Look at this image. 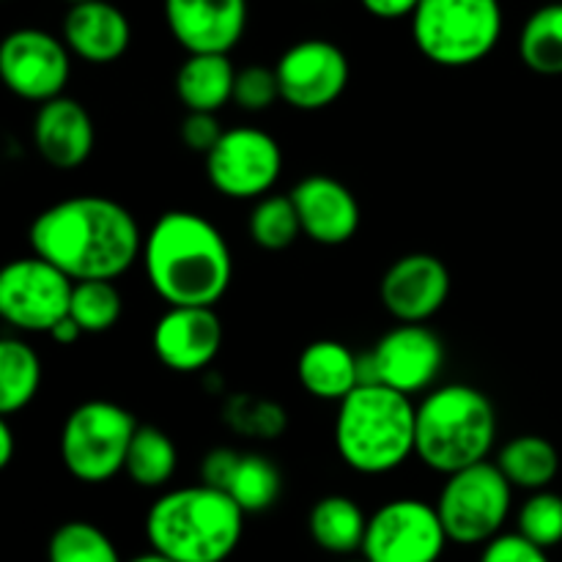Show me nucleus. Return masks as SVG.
<instances>
[{"instance_id": "nucleus-1", "label": "nucleus", "mask_w": 562, "mask_h": 562, "mask_svg": "<svg viewBox=\"0 0 562 562\" xmlns=\"http://www.w3.org/2000/svg\"><path fill=\"white\" fill-rule=\"evenodd\" d=\"M33 256L58 267L75 283L110 280L140 261L143 239L130 209L104 195H75L36 214L27 231Z\"/></svg>"}, {"instance_id": "nucleus-2", "label": "nucleus", "mask_w": 562, "mask_h": 562, "mask_svg": "<svg viewBox=\"0 0 562 562\" xmlns=\"http://www.w3.org/2000/svg\"><path fill=\"white\" fill-rule=\"evenodd\" d=\"M148 285L168 307H214L234 280L223 231L195 212H165L148 228L140 252Z\"/></svg>"}, {"instance_id": "nucleus-3", "label": "nucleus", "mask_w": 562, "mask_h": 562, "mask_svg": "<svg viewBox=\"0 0 562 562\" xmlns=\"http://www.w3.org/2000/svg\"><path fill=\"white\" fill-rule=\"evenodd\" d=\"M245 536V510L220 488L198 483L165 492L146 514L151 552L176 562H225Z\"/></svg>"}, {"instance_id": "nucleus-4", "label": "nucleus", "mask_w": 562, "mask_h": 562, "mask_svg": "<svg viewBox=\"0 0 562 562\" xmlns=\"http://www.w3.org/2000/svg\"><path fill=\"white\" fill-rule=\"evenodd\" d=\"M417 406L382 384H360L338 404L335 450L360 475H387L415 456Z\"/></svg>"}, {"instance_id": "nucleus-5", "label": "nucleus", "mask_w": 562, "mask_h": 562, "mask_svg": "<svg viewBox=\"0 0 562 562\" xmlns=\"http://www.w3.org/2000/svg\"><path fill=\"white\" fill-rule=\"evenodd\" d=\"M497 442V409L472 384H439L417 404L415 456L439 475L488 461Z\"/></svg>"}, {"instance_id": "nucleus-6", "label": "nucleus", "mask_w": 562, "mask_h": 562, "mask_svg": "<svg viewBox=\"0 0 562 562\" xmlns=\"http://www.w3.org/2000/svg\"><path fill=\"white\" fill-rule=\"evenodd\" d=\"M503 36L499 0H420L412 38L431 64L464 69L481 64Z\"/></svg>"}, {"instance_id": "nucleus-7", "label": "nucleus", "mask_w": 562, "mask_h": 562, "mask_svg": "<svg viewBox=\"0 0 562 562\" xmlns=\"http://www.w3.org/2000/svg\"><path fill=\"white\" fill-rule=\"evenodd\" d=\"M140 423L113 401H86L60 428V461L75 481L102 486L124 472Z\"/></svg>"}, {"instance_id": "nucleus-8", "label": "nucleus", "mask_w": 562, "mask_h": 562, "mask_svg": "<svg viewBox=\"0 0 562 562\" xmlns=\"http://www.w3.org/2000/svg\"><path fill=\"white\" fill-rule=\"evenodd\" d=\"M514 508V486L494 461L448 475L439 492L437 510L450 543L486 547L497 536Z\"/></svg>"}, {"instance_id": "nucleus-9", "label": "nucleus", "mask_w": 562, "mask_h": 562, "mask_svg": "<svg viewBox=\"0 0 562 562\" xmlns=\"http://www.w3.org/2000/svg\"><path fill=\"white\" fill-rule=\"evenodd\" d=\"M442 368L445 344L426 324H398L360 355L362 384H382L409 398L431 393Z\"/></svg>"}, {"instance_id": "nucleus-10", "label": "nucleus", "mask_w": 562, "mask_h": 562, "mask_svg": "<svg viewBox=\"0 0 562 562\" xmlns=\"http://www.w3.org/2000/svg\"><path fill=\"white\" fill-rule=\"evenodd\" d=\"M75 280L38 256L14 258L0 272V316L20 333H53L71 311Z\"/></svg>"}, {"instance_id": "nucleus-11", "label": "nucleus", "mask_w": 562, "mask_h": 562, "mask_svg": "<svg viewBox=\"0 0 562 562\" xmlns=\"http://www.w3.org/2000/svg\"><path fill=\"white\" fill-rule=\"evenodd\" d=\"M448 532L437 505L426 499H390L368 516L362 560L368 562H439L448 549Z\"/></svg>"}, {"instance_id": "nucleus-12", "label": "nucleus", "mask_w": 562, "mask_h": 562, "mask_svg": "<svg viewBox=\"0 0 562 562\" xmlns=\"http://www.w3.org/2000/svg\"><path fill=\"white\" fill-rule=\"evenodd\" d=\"M283 173V151L258 126H231L206 157V176L231 201H261Z\"/></svg>"}, {"instance_id": "nucleus-13", "label": "nucleus", "mask_w": 562, "mask_h": 562, "mask_svg": "<svg viewBox=\"0 0 562 562\" xmlns=\"http://www.w3.org/2000/svg\"><path fill=\"white\" fill-rule=\"evenodd\" d=\"M0 77L25 102H53L64 97L71 77V53L64 38L38 27L11 31L0 44Z\"/></svg>"}, {"instance_id": "nucleus-14", "label": "nucleus", "mask_w": 562, "mask_h": 562, "mask_svg": "<svg viewBox=\"0 0 562 562\" xmlns=\"http://www.w3.org/2000/svg\"><path fill=\"white\" fill-rule=\"evenodd\" d=\"M280 99L302 113H316L340 99L349 86V58L327 38H302L274 64Z\"/></svg>"}, {"instance_id": "nucleus-15", "label": "nucleus", "mask_w": 562, "mask_h": 562, "mask_svg": "<svg viewBox=\"0 0 562 562\" xmlns=\"http://www.w3.org/2000/svg\"><path fill=\"white\" fill-rule=\"evenodd\" d=\"M382 305L398 324H426L450 296V272L431 252H409L390 263L382 278Z\"/></svg>"}, {"instance_id": "nucleus-16", "label": "nucleus", "mask_w": 562, "mask_h": 562, "mask_svg": "<svg viewBox=\"0 0 562 562\" xmlns=\"http://www.w3.org/2000/svg\"><path fill=\"white\" fill-rule=\"evenodd\" d=\"M223 322L214 307H168L154 324L157 360L176 373H198L223 349Z\"/></svg>"}, {"instance_id": "nucleus-17", "label": "nucleus", "mask_w": 562, "mask_h": 562, "mask_svg": "<svg viewBox=\"0 0 562 562\" xmlns=\"http://www.w3.org/2000/svg\"><path fill=\"white\" fill-rule=\"evenodd\" d=\"M168 31L190 55H228L247 27V0H165Z\"/></svg>"}, {"instance_id": "nucleus-18", "label": "nucleus", "mask_w": 562, "mask_h": 562, "mask_svg": "<svg viewBox=\"0 0 562 562\" xmlns=\"http://www.w3.org/2000/svg\"><path fill=\"white\" fill-rule=\"evenodd\" d=\"M300 214L302 234L324 247H340L360 231V203L344 181L333 176H305L289 192Z\"/></svg>"}, {"instance_id": "nucleus-19", "label": "nucleus", "mask_w": 562, "mask_h": 562, "mask_svg": "<svg viewBox=\"0 0 562 562\" xmlns=\"http://www.w3.org/2000/svg\"><path fill=\"white\" fill-rule=\"evenodd\" d=\"M201 483L228 494L247 514H263L283 492L280 470L261 453H239L234 448L209 450L201 464Z\"/></svg>"}, {"instance_id": "nucleus-20", "label": "nucleus", "mask_w": 562, "mask_h": 562, "mask_svg": "<svg viewBox=\"0 0 562 562\" xmlns=\"http://www.w3.org/2000/svg\"><path fill=\"white\" fill-rule=\"evenodd\" d=\"M93 119L77 99L58 97L38 104L33 119V146L38 157L58 170L80 168L93 151Z\"/></svg>"}, {"instance_id": "nucleus-21", "label": "nucleus", "mask_w": 562, "mask_h": 562, "mask_svg": "<svg viewBox=\"0 0 562 562\" xmlns=\"http://www.w3.org/2000/svg\"><path fill=\"white\" fill-rule=\"evenodd\" d=\"M132 25L119 5L88 0L69 5L64 16V44L88 64H113L130 49Z\"/></svg>"}, {"instance_id": "nucleus-22", "label": "nucleus", "mask_w": 562, "mask_h": 562, "mask_svg": "<svg viewBox=\"0 0 562 562\" xmlns=\"http://www.w3.org/2000/svg\"><path fill=\"white\" fill-rule=\"evenodd\" d=\"M296 379L313 398L340 404L362 384L360 355L340 340H313L296 360Z\"/></svg>"}, {"instance_id": "nucleus-23", "label": "nucleus", "mask_w": 562, "mask_h": 562, "mask_svg": "<svg viewBox=\"0 0 562 562\" xmlns=\"http://www.w3.org/2000/svg\"><path fill=\"white\" fill-rule=\"evenodd\" d=\"M236 69L228 55H187L176 71V97L187 113H214L234 102Z\"/></svg>"}, {"instance_id": "nucleus-24", "label": "nucleus", "mask_w": 562, "mask_h": 562, "mask_svg": "<svg viewBox=\"0 0 562 562\" xmlns=\"http://www.w3.org/2000/svg\"><path fill=\"white\" fill-rule=\"evenodd\" d=\"M307 532L322 552L349 558L366 543L368 516L360 505L346 494H327L316 499L307 514Z\"/></svg>"}, {"instance_id": "nucleus-25", "label": "nucleus", "mask_w": 562, "mask_h": 562, "mask_svg": "<svg viewBox=\"0 0 562 562\" xmlns=\"http://www.w3.org/2000/svg\"><path fill=\"white\" fill-rule=\"evenodd\" d=\"M508 483L519 492H547L560 472V453L549 439L538 434H521V437L508 439L497 450V461Z\"/></svg>"}, {"instance_id": "nucleus-26", "label": "nucleus", "mask_w": 562, "mask_h": 562, "mask_svg": "<svg viewBox=\"0 0 562 562\" xmlns=\"http://www.w3.org/2000/svg\"><path fill=\"white\" fill-rule=\"evenodd\" d=\"M42 387V360L22 338L0 340V415L14 417Z\"/></svg>"}, {"instance_id": "nucleus-27", "label": "nucleus", "mask_w": 562, "mask_h": 562, "mask_svg": "<svg viewBox=\"0 0 562 562\" xmlns=\"http://www.w3.org/2000/svg\"><path fill=\"white\" fill-rule=\"evenodd\" d=\"M519 58L543 77L562 75V0L532 11L519 33Z\"/></svg>"}, {"instance_id": "nucleus-28", "label": "nucleus", "mask_w": 562, "mask_h": 562, "mask_svg": "<svg viewBox=\"0 0 562 562\" xmlns=\"http://www.w3.org/2000/svg\"><path fill=\"white\" fill-rule=\"evenodd\" d=\"M176 467H179V450L173 439L154 426L137 428L124 467L130 481L140 488H162L176 475Z\"/></svg>"}, {"instance_id": "nucleus-29", "label": "nucleus", "mask_w": 562, "mask_h": 562, "mask_svg": "<svg viewBox=\"0 0 562 562\" xmlns=\"http://www.w3.org/2000/svg\"><path fill=\"white\" fill-rule=\"evenodd\" d=\"M247 231L261 250L280 252L294 245L302 236V223L291 195H267L256 201L247 220Z\"/></svg>"}, {"instance_id": "nucleus-30", "label": "nucleus", "mask_w": 562, "mask_h": 562, "mask_svg": "<svg viewBox=\"0 0 562 562\" xmlns=\"http://www.w3.org/2000/svg\"><path fill=\"white\" fill-rule=\"evenodd\" d=\"M47 562H121L113 538L91 521H66L53 532Z\"/></svg>"}, {"instance_id": "nucleus-31", "label": "nucleus", "mask_w": 562, "mask_h": 562, "mask_svg": "<svg viewBox=\"0 0 562 562\" xmlns=\"http://www.w3.org/2000/svg\"><path fill=\"white\" fill-rule=\"evenodd\" d=\"M121 307L124 302L110 280H82L71 291L69 316L86 335H102L119 324Z\"/></svg>"}, {"instance_id": "nucleus-32", "label": "nucleus", "mask_w": 562, "mask_h": 562, "mask_svg": "<svg viewBox=\"0 0 562 562\" xmlns=\"http://www.w3.org/2000/svg\"><path fill=\"white\" fill-rule=\"evenodd\" d=\"M516 532L541 549L562 543V497L554 492H536L521 503L516 514Z\"/></svg>"}, {"instance_id": "nucleus-33", "label": "nucleus", "mask_w": 562, "mask_h": 562, "mask_svg": "<svg viewBox=\"0 0 562 562\" xmlns=\"http://www.w3.org/2000/svg\"><path fill=\"white\" fill-rule=\"evenodd\" d=\"M280 99V82L274 66L252 64L236 71L234 82V104H239L247 113H261L269 110Z\"/></svg>"}, {"instance_id": "nucleus-34", "label": "nucleus", "mask_w": 562, "mask_h": 562, "mask_svg": "<svg viewBox=\"0 0 562 562\" xmlns=\"http://www.w3.org/2000/svg\"><path fill=\"white\" fill-rule=\"evenodd\" d=\"M477 562H552L547 549L536 547L519 532H503L483 547Z\"/></svg>"}, {"instance_id": "nucleus-35", "label": "nucleus", "mask_w": 562, "mask_h": 562, "mask_svg": "<svg viewBox=\"0 0 562 562\" xmlns=\"http://www.w3.org/2000/svg\"><path fill=\"white\" fill-rule=\"evenodd\" d=\"M223 135L225 130L214 113H187V119L181 121V143L190 151L203 154V157L212 154V148L217 146Z\"/></svg>"}, {"instance_id": "nucleus-36", "label": "nucleus", "mask_w": 562, "mask_h": 562, "mask_svg": "<svg viewBox=\"0 0 562 562\" xmlns=\"http://www.w3.org/2000/svg\"><path fill=\"white\" fill-rule=\"evenodd\" d=\"M234 406H239V428L250 434H263V437L272 439L274 434H280L285 417L283 412L274 404H258V401H234Z\"/></svg>"}, {"instance_id": "nucleus-37", "label": "nucleus", "mask_w": 562, "mask_h": 562, "mask_svg": "<svg viewBox=\"0 0 562 562\" xmlns=\"http://www.w3.org/2000/svg\"><path fill=\"white\" fill-rule=\"evenodd\" d=\"M360 3L368 14L379 20H404V16H415L420 0H360Z\"/></svg>"}, {"instance_id": "nucleus-38", "label": "nucleus", "mask_w": 562, "mask_h": 562, "mask_svg": "<svg viewBox=\"0 0 562 562\" xmlns=\"http://www.w3.org/2000/svg\"><path fill=\"white\" fill-rule=\"evenodd\" d=\"M82 335H86V333H82V329L77 327V322H75V318H71V316H66L64 322H60L58 327H55L53 333H49V338H53L55 344L71 346V344H77V340H80Z\"/></svg>"}, {"instance_id": "nucleus-39", "label": "nucleus", "mask_w": 562, "mask_h": 562, "mask_svg": "<svg viewBox=\"0 0 562 562\" xmlns=\"http://www.w3.org/2000/svg\"><path fill=\"white\" fill-rule=\"evenodd\" d=\"M14 461V428L9 417L0 420V467H9Z\"/></svg>"}, {"instance_id": "nucleus-40", "label": "nucleus", "mask_w": 562, "mask_h": 562, "mask_svg": "<svg viewBox=\"0 0 562 562\" xmlns=\"http://www.w3.org/2000/svg\"><path fill=\"white\" fill-rule=\"evenodd\" d=\"M130 562H176V560L165 558V554L159 552H146V554H137V558H132Z\"/></svg>"}, {"instance_id": "nucleus-41", "label": "nucleus", "mask_w": 562, "mask_h": 562, "mask_svg": "<svg viewBox=\"0 0 562 562\" xmlns=\"http://www.w3.org/2000/svg\"><path fill=\"white\" fill-rule=\"evenodd\" d=\"M69 5H77V3H88V0H66Z\"/></svg>"}, {"instance_id": "nucleus-42", "label": "nucleus", "mask_w": 562, "mask_h": 562, "mask_svg": "<svg viewBox=\"0 0 562 562\" xmlns=\"http://www.w3.org/2000/svg\"><path fill=\"white\" fill-rule=\"evenodd\" d=\"M346 562H368V560H346Z\"/></svg>"}]
</instances>
